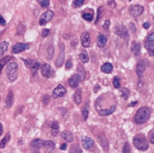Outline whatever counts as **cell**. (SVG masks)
<instances>
[{"instance_id":"53","label":"cell","mask_w":154,"mask_h":153,"mask_svg":"<svg viewBox=\"0 0 154 153\" xmlns=\"http://www.w3.org/2000/svg\"><path fill=\"white\" fill-rule=\"evenodd\" d=\"M129 1H132V0H129Z\"/></svg>"},{"instance_id":"38","label":"cell","mask_w":154,"mask_h":153,"mask_svg":"<svg viewBox=\"0 0 154 153\" xmlns=\"http://www.w3.org/2000/svg\"><path fill=\"white\" fill-rule=\"evenodd\" d=\"M113 86L116 88H119L120 87V78L118 77H116L113 78Z\"/></svg>"},{"instance_id":"12","label":"cell","mask_w":154,"mask_h":153,"mask_svg":"<svg viewBox=\"0 0 154 153\" xmlns=\"http://www.w3.org/2000/svg\"><path fill=\"white\" fill-rule=\"evenodd\" d=\"M29 49V44L27 43H16L13 46L12 51L13 53H20Z\"/></svg>"},{"instance_id":"51","label":"cell","mask_w":154,"mask_h":153,"mask_svg":"<svg viewBox=\"0 0 154 153\" xmlns=\"http://www.w3.org/2000/svg\"><path fill=\"white\" fill-rule=\"evenodd\" d=\"M130 25H131V27H132V30H133V32L134 33V32H135V27H133L134 25H133V23H130Z\"/></svg>"},{"instance_id":"43","label":"cell","mask_w":154,"mask_h":153,"mask_svg":"<svg viewBox=\"0 0 154 153\" xmlns=\"http://www.w3.org/2000/svg\"><path fill=\"white\" fill-rule=\"evenodd\" d=\"M71 67H72V62H71L70 60H69L66 62V64H65V68H66L67 69H69Z\"/></svg>"},{"instance_id":"13","label":"cell","mask_w":154,"mask_h":153,"mask_svg":"<svg viewBox=\"0 0 154 153\" xmlns=\"http://www.w3.org/2000/svg\"><path fill=\"white\" fill-rule=\"evenodd\" d=\"M116 104H113V106L110 108H98V109H96L97 112H98V114L102 116H107L111 114H113V112L116 111Z\"/></svg>"},{"instance_id":"33","label":"cell","mask_w":154,"mask_h":153,"mask_svg":"<svg viewBox=\"0 0 154 153\" xmlns=\"http://www.w3.org/2000/svg\"><path fill=\"white\" fill-rule=\"evenodd\" d=\"M82 17H83V19H85V20H87V21H88V22H90V21L93 20L94 15H93L92 13L85 12V13H83V14H82Z\"/></svg>"},{"instance_id":"27","label":"cell","mask_w":154,"mask_h":153,"mask_svg":"<svg viewBox=\"0 0 154 153\" xmlns=\"http://www.w3.org/2000/svg\"><path fill=\"white\" fill-rule=\"evenodd\" d=\"M59 130H60V127H59V123L57 122H53L52 124V127H51V131H52V134L53 136H56L59 132Z\"/></svg>"},{"instance_id":"35","label":"cell","mask_w":154,"mask_h":153,"mask_svg":"<svg viewBox=\"0 0 154 153\" xmlns=\"http://www.w3.org/2000/svg\"><path fill=\"white\" fill-rule=\"evenodd\" d=\"M47 53H48V59L49 60H52V57H53V54H54V48L52 46H50L48 48V51H47Z\"/></svg>"},{"instance_id":"39","label":"cell","mask_w":154,"mask_h":153,"mask_svg":"<svg viewBox=\"0 0 154 153\" xmlns=\"http://www.w3.org/2000/svg\"><path fill=\"white\" fill-rule=\"evenodd\" d=\"M82 115H83V118L86 121L88 117V110L87 108H83L82 109Z\"/></svg>"},{"instance_id":"17","label":"cell","mask_w":154,"mask_h":153,"mask_svg":"<svg viewBox=\"0 0 154 153\" xmlns=\"http://www.w3.org/2000/svg\"><path fill=\"white\" fill-rule=\"evenodd\" d=\"M116 34L120 36V37H122L123 39H128V37H129V34H128V31H127V29L124 27V26H119L117 29H116Z\"/></svg>"},{"instance_id":"19","label":"cell","mask_w":154,"mask_h":153,"mask_svg":"<svg viewBox=\"0 0 154 153\" xmlns=\"http://www.w3.org/2000/svg\"><path fill=\"white\" fill-rule=\"evenodd\" d=\"M60 136H61V138H62L63 140H65V141H68V142H72V141H73V139H74V137H73V134H72L70 132H69V131H64V132H62L61 134H60Z\"/></svg>"},{"instance_id":"36","label":"cell","mask_w":154,"mask_h":153,"mask_svg":"<svg viewBox=\"0 0 154 153\" xmlns=\"http://www.w3.org/2000/svg\"><path fill=\"white\" fill-rule=\"evenodd\" d=\"M37 1L42 7H48L49 5H50V1L49 0H37Z\"/></svg>"},{"instance_id":"22","label":"cell","mask_w":154,"mask_h":153,"mask_svg":"<svg viewBox=\"0 0 154 153\" xmlns=\"http://www.w3.org/2000/svg\"><path fill=\"white\" fill-rule=\"evenodd\" d=\"M43 144H44V141L41 140V139H35L32 141L31 143V146L34 148V149H36V150H39L42 147H43Z\"/></svg>"},{"instance_id":"52","label":"cell","mask_w":154,"mask_h":153,"mask_svg":"<svg viewBox=\"0 0 154 153\" xmlns=\"http://www.w3.org/2000/svg\"><path fill=\"white\" fill-rule=\"evenodd\" d=\"M138 102H133V103H131V104H129V106H134V104H136Z\"/></svg>"},{"instance_id":"42","label":"cell","mask_w":154,"mask_h":153,"mask_svg":"<svg viewBox=\"0 0 154 153\" xmlns=\"http://www.w3.org/2000/svg\"><path fill=\"white\" fill-rule=\"evenodd\" d=\"M150 141L154 144V129L150 132Z\"/></svg>"},{"instance_id":"37","label":"cell","mask_w":154,"mask_h":153,"mask_svg":"<svg viewBox=\"0 0 154 153\" xmlns=\"http://www.w3.org/2000/svg\"><path fill=\"white\" fill-rule=\"evenodd\" d=\"M123 153H131V146L129 142H126L123 148Z\"/></svg>"},{"instance_id":"26","label":"cell","mask_w":154,"mask_h":153,"mask_svg":"<svg viewBox=\"0 0 154 153\" xmlns=\"http://www.w3.org/2000/svg\"><path fill=\"white\" fill-rule=\"evenodd\" d=\"M12 59H13V57H11V56H6V57H4L1 60H0V74H1V71H2L3 68L6 65L7 62H9Z\"/></svg>"},{"instance_id":"45","label":"cell","mask_w":154,"mask_h":153,"mask_svg":"<svg viewBox=\"0 0 154 153\" xmlns=\"http://www.w3.org/2000/svg\"><path fill=\"white\" fill-rule=\"evenodd\" d=\"M108 5H109V6L113 7H113L116 6V3L113 1V0H111V1H109V2H108Z\"/></svg>"},{"instance_id":"16","label":"cell","mask_w":154,"mask_h":153,"mask_svg":"<svg viewBox=\"0 0 154 153\" xmlns=\"http://www.w3.org/2000/svg\"><path fill=\"white\" fill-rule=\"evenodd\" d=\"M60 47H61V48H60V56H59L58 60H57V61H56V66L58 67V68H60V67L62 66V64H63V62H64V54H65L64 45H63L62 43H60Z\"/></svg>"},{"instance_id":"50","label":"cell","mask_w":154,"mask_h":153,"mask_svg":"<svg viewBox=\"0 0 154 153\" xmlns=\"http://www.w3.org/2000/svg\"><path fill=\"white\" fill-rule=\"evenodd\" d=\"M2 133H3V125L1 123H0V136L2 135Z\"/></svg>"},{"instance_id":"20","label":"cell","mask_w":154,"mask_h":153,"mask_svg":"<svg viewBox=\"0 0 154 153\" xmlns=\"http://www.w3.org/2000/svg\"><path fill=\"white\" fill-rule=\"evenodd\" d=\"M107 43V39L104 34H99L98 36H97L96 43H97V45H98V47H100V48L104 47Z\"/></svg>"},{"instance_id":"14","label":"cell","mask_w":154,"mask_h":153,"mask_svg":"<svg viewBox=\"0 0 154 153\" xmlns=\"http://www.w3.org/2000/svg\"><path fill=\"white\" fill-rule=\"evenodd\" d=\"M82 145L84 149L87 150H91L94 147V141L93 139L89 138L87 136H83L82 137Z\"/></svg>"},{"instance_id":"11","label":"cell","mask_w":154,"mask_h":153,"mask_svg":"<svg viewBox=\"0 0 154 153\" xmlns=\"http://www.w3.org/2000/svg\"><path fill=\"white\" fill-rule=\"evenodd\" d=\"M42 74L43 77L49 78H52V76L54 74V72H53L52 67L49 65V64L45 63L42 66Z\"/></svg>"},{"instance_id":"5","label":"cell","mask_w":154,"mask_h":153,"mask_svg":"<svg viewBox=\"0 0 154 153\" xmlns=\"http://www.w3.org/2000/svg\"><path fill=\"white\" fill-rule=\"evenodd\" d=\"M53 15H54V13H53L52 10L46 11L45 13H43V14H42V16H41L40 21H39V23H40L41 25H46V23H47L49 21H51V20L52 19Z\"/></svg>"},{"instance_id":"9","label":"cell","mask_w":154,"mask_h":153,"mask_svg":"<svg viewBox=\"0 0 154 153\" xmlns=\"http://www.w3.org/2000/svg\"><path fill=\"white\" fill-rule=\"evenodd\" d=\"M81 80H83L82 77H81L79 74H75L69 79V85L72 88H76V87L78 86V84Z\"/></svg>"},{"instance_id":"44","label":"cell","mask_w":154,"mask_h":153,"mask_svg":"<svg viewBox=\"0 0 154 153\" xmlns=\"http://www.w3.org/2000/svg\"><path fill=\"white\" fill-rule=\"evenodd\" d=\"M0 25H1L2 26H5L6 25V20L4 19V17L2 16L1 14H0Z\"/></svg>"},{"instance_id":"47","label":"cell","mask_w":154,"mask_h":153,"mask_svg":"<svg viewBox=\"0 0 154 153\" xmlns=\"http://www.w3.org/2000/svg\"><path fill=\"white\" fill-rule=\"evenodd\" d=\"M100 14H101V8L99 7L98 8V12H97V17H96V23L98 22V20L100 19Z\"/></svg>"},{"instance_id":"40","label":"cell","mask_w":154,"mask_h":153,"mask_svg":"<svg viewBox=\"0 0 154 153\" xmlns=\"http://www.w3.org/2000/svg\"><path fill=\"white\" fill-rule=\"evenodd\" d=\"M49 34H50V30H49V29H43V32H42V36L43 37H47L49 35Z\"/></svg>"},{"instance_id":"18","label":"cell","mask_w":154,"mask_h":153,"mask_svg":"<svg viewBox=\"0 0 154 153\" xmlns=\"http://www.w3.org/2000/svg\"><path fill=\"white\" fill-rule=\"evenodd\" d=\"M13 104H14V94L12 91H9L6 98V106L7 108H10L12 107Z\"/></svg>"},{"instance_id":"25","label":"cell","mask_w":154,"mask_h":153,"mask_svg":"<svg viewBox=\"0 0 154 153\" xmlns=\"http://www.w3.org/2000/svg\"><path fill=\"white\" fill-rule=\"evenodd\" d=\"M73 99H74V102L77 104H80L81 102H82V97H81V89H78L74 95H73Z\"/></svg>"},{"instance_id":"23","label":"cell","mask_w":154,"mask_h":153,"mask_svg":"<svg viewBox=\"0 0 154 153\" xmlns=\"http://www.w3.org/2000/svg\"><path fill=\"white\" fill-rule=\"evenodd\" d=\"M98 141H99V143H100V145L101 146L107 150H108V148H109V144H108V141H107V140L104 138V137H103V136H98Z\"/></svg>"},{"instance_id":"2","label":"cell","mask_w":154,"mask_h":153,"mask_svg":"<svg viewBox=\"0 0 154 153\" xmlns=\"http://www.w3.org/2000/svg\"><path fill=\"white\" fill-rule=\"evenodd\" d=\"M134 147L140 150H146L149 148V142L147 141L146 137L142 134H138L133 138Z\"/></svg>"},{"instance_id":"8","label":"cell","mask_w":154,"mask_h":153,"mask_svg":"<svg viewBox=\"0 0 154 153\" xmlns=\"http://www.w3.org/2000/svg\"><path fill=\"white\" fill-rule=\"evenodd\" d=\"M129 12L131 14L132 16L137 17V16H139V15H141L142 13L143 12V7L140 5H133L130 7Z\"/></svg>"},{"instance_id":"10","label":"cell","mask_w":154,"mask_h":153,"mask_svg":"<svg viewBox=\"0 0 154 153\" xmlns=\"http://www.w3.org/2000/svg\"><path fill=\"white\" fill-rule=\"evenodd\" d=\"M25 65L32 69V71L34 72V74H35V72H37V70L40 68V63L38 61L32 60H23Z\"/></svg>"},{"instance_id":"46","label":"cell","mask_w":154,"mask_h":153,"mask_svg":"<svg viewBox=\"0 0 154 153\" xmlns=\"http://www.w3.org/2000/svg\"><path fill=\"white\" fill-rule=\"evenodd\" d=\"M49 100H50V97H49V95H45L44 98L43 99V102L44 104H47L48 102H49Z\"/></svg>"},{"instance_id":"29","label":"cell","mask_w":154,"mask_h":153,"mask_svg":"<svg viewBox=\"0 0 154 153\" xmlns=\"http://www.w3.org/2000/svg\"><path fill=\"white\" fill-rule=\"evenodd\" d=\"M7 48H8V43L7 42L0 43V56H2L7 51Z\"/></svg>"},{"instance_id":"3","label":"cell","mask_w":154,"mask_h":153,"mask_svg":"<svg viewBox=\"0 0 154 153\" xmlns=\"http://www.w3.org/2000/svg\"><path fill=\"white\" fill-rule=\"evenodd\" d=\"M17 70H18V65L16 62H11L7 65L6 75H7V78L10 81H14L16 78H17Z\"/></svg>"},{"instance_id":"6","label":"cell","mask_w":154,"mask_h":153,"mask_svg":"<svg viewBox=\"0 0 154 153\" xmlns=\"http://www.w3.org/2000/svg\"><path fill=\"white\" fill-rule=\"evenodd\" d=\"M147 66H148V63H147V60H140L138 62L136 66V73L140 78L143 75L144 71L147 69Z\"/></svg>"},{"instance_id":"21","label":"cell","mask_w":154,"mask_h":153,"mask_svg":"<svg viewBox=\"0 0 154 153\" xmlns=\"http://www.w3.org/2000/svg\"><path fill=\"white\" fill-rule=\"evenodd\" d=\"M113 65L109 62H105L104 64H103L101 67V71L104 72L105 74H110L111 72L113 71Z\"/></svg>"},{"instance_id":"48","label":"cell","mask_w":154,"mask_h":153,"mask_svg":"<svg viewBox=\"0 0 154 153\" xmlns=\"http://www.w3.org/2000/svg\"><path fill=\"white\" fill-rule=\"evenodd\" d=\"M66 148H67V144H66V143H63V144H61V146H60V150H66Z\"/></svg>"},{"instance_id":"54","label":"cell","mask_w":154,"mask_h":153,"mask_svg":"<svg viewBox=\"0 0 154 153\" xmlns=\"http://www.w3.org/2000/svg\"><path fill=\"white\" fill-rule=\"evenodd\" d=\"M0 153H1V152H0Z\"/></svg>"},{"instance_id":"15","label":"cell","mask_w":154,"mask_h":153,"mask_svg":"<svg viewBox=\"0 0 154 153\" xmlns=\"http://www.w3.org/2000/svg\"><path fill=\"white\" fill-rule=\"evenodd\" d=\"M80 40H81V44H82L83 47L88 48L90 46V35H89V34L87 33V32H85V33L81 34Z\"/></svg>"},{"instance_id":"34","label":"cell","mask_w":154,"mask_h":153,"mask_svg":"<svg viewBox=\"0 0 154 153\" xmlns=\"http://www.w3.org/2000/svg\"><path fill=\"white\" fill-rule=\"evenodd\" d=\"M85 2V0H74L72 3L73 7H75V8H78L81 5H82Z\"/></svg>"},{"instance_id":"24","label":"cell","mask_w":154,"mask_h":153,"mask_svg":"<svg viewBox=\"0 0 154 153\" xmlns=\"http://www.w3.org/2000/svg\"><path fill=\"white\" fill-rule=\"evenodd\" d=\"M132 52L135 56H139L141 54V45L139 43H133L132 45Z\"/></svg>"},{"instance_id":"32","label":"cell","mask_w":154,"mask_h":153,"mask_svg":"<svg viewBox=\"0 0 154 153\" xmlns=\"http://www.w3.org/2000/svg\"><path fill=\"white\" fill-rule=\"evenodd\" d=\"M121 95H122V96H123V98H124V100H127L128 97H129V95H130V91L127 89V88L123 87V88L121 89Z\"/></svg>"},{"instance_id":"7","label":"cell","mask_w":154,"mask_h":153,"mask_svg":"<svg viewBox=\"0 0 154 153\" xmlns=\"http://www.w3.org/2000/svg\"><path fill=\"white\" fill-rule=\"evenodd\" d=\"M66 92H67L66 88H65L62 85H59V86H57L55 89L53 90V92H52V97H53V98H60V97H62V96L65 95Z\"/></svg>"},{"instance_id":"31","label":"cell","mask_w":154,"mask_h":153,"mask_svg":"<svg viewBox=\"0 0 154 153\" xmlns=\"http://www.w3.org/2000/svg\"><path fill=\"white\" fill-rule=\"evenodd\" d=\"M78 58H79V60H80L81 62H83V63L88 62V60H89L88 55H87V53H85V52L80 53V54L78 55Z\"/></svg>"},{"instance_id":"41","label":"cell","mask_w":154,"mask_h":153,"mask_svg":"<svg viewBox=\"0 0 154 153\" xmlns=\"http://www.w3.org/2000/svg\"><path fill=\"white\" fill-rule=\"evenodd\" d=\"M109 25H110V21H109V20H105L104 23L103 25V28H104V30H108Z\"/></svg>"},{"instance_id":"28","label":"cell","mask_w":154,"mask_h":153,"mask_svg":"<svg viewBox=\"0 0 154 153\" xmlns=\"http://www.w3.org/2000/svg\"><path fill=\"white\" fill-rule=\"evenodd\" d=\"M10 133H7L6 135V137L5 138L0 141V148L1 149H5L6 148V143L10 141Z\"/></svg>"},{"instance_id":"49","label":"cell","mask_w":154,"mask_h":153,"mask_svg":"<svg viewBox=\"0 0 154 153\" xmlns=\"http://www.w3.org/2000/svg\"><path fill=\"white\" fill-rule=\"evenodd\" d=\"M143 27H144L145 29H148V28L150 27V23H143Z\"/></svg>"},{"instance_id":"4","label":"cell","mask_w":154,"mask_h":153,"mask_svg":"<svg viewBox=\"0 0 154 153\" xmlns=\"http://www.w3.org/2000/svg\"><path fill=\"white\" fill-rule=\"evenodd\" d=\"M144 47L149 51L150 55L154 57V30L146 37L144 41Z\"/></svg>"},{"instance_id":"30","label":"cell","mask_w":154,"mask_h":153,"mask_svg":"<svg viewBox=\"0 0 154 153\" xmlns=\"http://www.w3.org/2000/svg\"><path fill=\"white\" fill-rule=\"evenodd\" d=\"M43 147L49 149L50 150H52L55 148V143L52 141H44Z\"/></svg>"},{"instance_id":"1","label":"cell","mask_w":154,"mask_h":153,"mask_svg":"<svg viewBox=\"0 0 154 153\" xmlns=\"http://www.w3.org/2000/svg\"><path fill=\"white\" fill-rule=\"evenodd\" d=\"M151 111L148 107H141L137 111L133 117V122L137 124H142L146 123L150 119Z\"/></svg>"}]
</instances>
